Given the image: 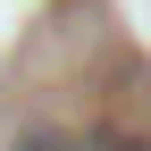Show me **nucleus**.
I'll return each instance as SVG.
<instances>
[{
  "instance_id": "f257e3e1",
  "label": "nucleus",
  "mask_w": 151,
  "mask_h": 151,
  "mask_svg": "<svg viewBox=\"0 0 151 151\" xmlns=\"http://www.w3.org/2000/svg\"><path fill=\"white\" fill-rule=\"evenodd\" d=\"M17 151H92V143H76V134H50V126H42V134H17Z\"/></svg>"
}]
</instances>
